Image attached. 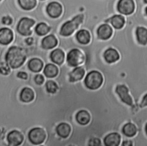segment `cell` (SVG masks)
Wrapping results in <instances>:
<instances>
[{"mask_svg":"<svg viewBox=\"0 0 147 146\" xmlns=\"http://www.w3.org/2000/svg\"><path fill=\"white\" fill-rule=\"evenodd\" d=\"M84 59V57L82 52L78 49H74L68 53L67 61L69 65L76 66L82 64Z\"/></svg>","mask_w":147,"mask_h":146,"instance_id":"cell-6","label":"cell"},{"mask_svg":"<svg viewBox=\"0 0 147 146\" xmlns=\"http://www.w3.org/2000/svg\"><path fill=\"white\" fill-rule=\"evenodd\" d=\"M50 30V27L45 23H39L35 28V31L38 35H44L47 34Z\"/></svg>","mask_w":147,"mask_h":146,"instance_id":"cell-28","label":"cell"},{"mask_svg":"<svg viewBox=\"0 0 147 146\" xmlns=\"http://www.w3.org/2000/svg\"><path fill=\"white\" fill-rule=\"evenodd\" d=\"M57 135L62 138H67L71 133V128L70 125L66 123H61L56 128Z\"/></svg>","mask_w":147,"mask_h":146,"instance_id":"cell-14","label":"cell"},{"mask_svg":"<svg viewBox=\"0 0 147 146\" xmlns=\"http://www.w3.org/2000/svg\"><path fill=\"white\" fill-rule=\"evenodd\" d=\"M134 3L132 0H121L117 5L118 11L125 15L131 14L134 10Z\"/></svg>","mask_w":147,"mask_h":146,"instance_id":"cell-7","label":"cell"},{"mask_svg":"<svg viewBox=\"0 0 147 146\" xmlns=\"http://www.w3.org/2000/svg\"><path fill=\"white\" fill-rule=\"evenodd\" d=\"M18 2L23 9L29 10L36 6L37 1L36 0H19Z\"/></svg>","mask_w":147,"mask_h":146,"instance_id":"cell-27","label":"cell"},{"mask_svg":"<svg viewBox=\"0 0 147 146\" xmlns=\"http://www.w3.org/2000/svg\"><path fill=\"white\" fill-rule=\"evenodd\" d=\"M76 39L78 42L82 44H87L90 41V33L84 29L80 30L76 34Z\"/></svg>","mask_w":147,"mask_h":146,"instance_id":"cell-23","label":"cell"},{"mask_svg":"<svg viewBox=\"0 0 147 146\" xmlns=\"http://www.w3.org/2000/svg\"><path fill=\"white\" fill-rule=\"evenodd\" d=\"M137 127L131 123L125 124L122 128V133L127 137H133L137 133Z\"/></svg>","mask_w":147,"mask_h":146,"instance_id":"cell-25","label":"cell"},{"mask_svg":"<svg viewBox=\"0 0 147 146\" xmlns=\"http://www.w3.org/2000/svg\"><path fill=\"white\" fill-rule=\"evenodd\" d=\"M25 60L26 55L22 49L16 46L10 47L5 55L7 65L13 69L20 67L24 63Z\"/></svg>","mask_w":147,"mask_h":146,"instance_id":"cell-1","label":"cell"},{"mask_svg":"<svg viewBox=\"0 0 147 146\" xmlns=\"http://www.w3.org/2000/svg\"><path fill=\"white\" fill-rule=\"evenodd\" d=\"M7 140L10 146H18L24 140L23 135L18 131L13 130L10 132L7 136Z\"/></svg>","mask_w":147,"mask_h":146,"instance_id":"cell-8","label":"cell"},{"mask_svg":"<svg viewBox=\"0 0 147 146\" xmlns=\"http://www.w3.org/2000/svg\"><path fill=\"white\" fill-rule=\"evenodd\" d=\"M34 94L33 90L25 87L22 89L20 93V100L24 102H29L34 99Z\"/></svg>","mask_w":147,"mask_h":146,"instance_id":"cell-19","label":"cell"},{"mask_svg":"<svg viewBox=\"0 0 147 146\" xmlns=\"http://www.w3.org/2000/svg\"><path fill=\"white\" fill-rule=\"evenodd\" d=\"M90 115L89 113L85 110L79 111L76 115V120L80 125H86L90 121Z\"/></svg>","mask_w":147,"mask_h":146,"instance_id":"cell-18","label":"cell"},{"mask_svg":"<svg viewBox=\"0 0 147 146\" xmlns=\"http://www.w3.org/2000/svg\"><path fill=\"white\" fill-rule=\"evenodd\" d=\"M116 92L119 95L121 100L128 105L131 106L133 100L130 96L129 94L128 88L124 85H119L116 88Z\"/></svg>","mask_w":147,"mask_h":146,"instance_id":"cell-9","label":"cell"},{"mask_svg":"<svg viewBox=\"0 0 147 146\" xmlns=\"http://www.w3.org/2000/svg\"><path fill=\"white\" fill-rule=\"evenodd\" d=\"M17 76L21 79H24V80H26L28 78V74L24 72H19L17 74Z\"/></svg>","mask_w":147,"mask_h":146,"instance_id":"cell-33","label":"cell"},{"mask_svg":"<svg viewBox=\"0 0 147 146\" xmlns=\"http://www.w3.org/2000/svg\"><path fill=\"white\" fill-rule=\"evenodd\" d=\"M34 81L38 85H41L44 81V78L41 74H37L34 77Z\"/></svg>","mask_w":147,"mask_h":146,"instance_id":"cell-31","label":"cell"},{"mask_svg":"<svg viewBox=\"0 0 147 146\" xmlns=\"http://www.w3.org/2000/svg\"><path fill=\"white\" fill-rule=\"evenodd\" d=\"M10 73V69L6 66L0 67V73L3 75H7Z\"/></svg>","mask_w":147,"mask_h":146,"instance_id":"cell-32","label":"cell"},{"mask_svg":"<svg viewBox=\"0 0 147 146\" xmlns=\"http://www.w3.org/2000/svg\"><path fill=\"white\" fill-rule=\"evenodd\" d=\"M35 21L28 17L22 18L17 26V31L22 35H30L32 34L31 27L34 24Z\"/></svg>","mask_w":147,"mask_h":146,"instance_id":"cell-5","label":"cell"},{"mask_svg":"<svg viewBox=\"0 0 147 146\" xmlns=\"http://www.w3.org/2000/svg\"><path fill=\"white\" fill-rule=\"evenodd\" d=\"M106 21H109L114 28L118 29L122 28L125 23L124 17L121 15H115Z\"/></svg>","mask_w":147,"mask_h":146,"instance_id":"cell-22","label":"cell"},{"mask_svg":"<svg viewBox=\"0 0 147 146\" xmlns=\"http://www.w3.org/2000/svg\"><path fill=\"white\" fill-rule=\"evenodd\" d=\"M104 57L108 63H113L119 58L118 52L113 48H109L104 53Z\"/></svg>","mask_w":147,"mask_h":146,"instance_id":"cell-17","label":"cell"},{"mask_svg":"<svg viewBox=\"0 0 147 146\" xmlns=\"http://www.w3.org/2000/svg\"><path fill=\"white\" fill-rule=\"evenodd\" d=\"M45 86L47 92L51 93H55L58 88L56 83L52 80L48 81L45 84Z\"/></svg>","mask_w":147,"mask_h":146,"instance_id":"cell-29","label":"cell"},{"mask_svg":"<svg viewBox=\"0 0 147 146\" xmlns=\"http://www.w3.org/2000/svg\"><path fill=\"white\" fill-rule=\"evenodd\" d=\"M83 19V15L79 14L75 17L70 21L65 22L61 26L60 33L63 36H68L71 35L74 31L78 27Z\"/></svg>","mask_w":147,"mask_h":146,"instance_id":"cell-2","label":"cell"},{"mask_svg":"<svg viewBox=\"0 0 147 146\" xmlns=\"http://www.w3.org/2000/svg\"><path fill=\"white\" fill-rule=\"evenodd\" d=\"M8 146H10V145H8Z\"/></svg>","mask_w":147,"mask_h":146,"instance_id":"cell-38","label":"cell"},{"mask_svg":"<svg viewBox=\"0 0 147 146\" xmlns=\"http://www.w3.org/2000/svg\"><path fill=\"white\" fill-rule=\"evenodd\" d=\"M13 40V33L11 30L7 27L0 29V44L8 45Z\"/></svg>","mask_w":147,"mask_h":146,"instance_id":"cell-12","label":"cell"},{"mask_svg":"<svg viewBox=\"0 0 147 146\" xmlns=\"http://www.w3.org/2000/svg\"><path fill=\"white\" fill-rule=\"evenodd\" d=\"M136 35L138 42L145 45L147 43V30L144 27H138L136 29Z\"/></svg>","mask_w":147,"mask_h":146,"instance_id":"cell-24","label":"cell"},{"mask_svg":"<svg viewBox=\"0 0 147 146\" xmlns=\"http://www.w3.org/2000/svg\"><path fill=\"white\" fill-rule=\"evenodd\" d=\"M70 146H73V145H70Z\"/></svg>","mask_w":147,"mask_h":146,"instance_id":"cell-39","label":"cell"},{"mask_svg":"<svg viewBox=\"0 0 147 146\" xmlns=\"http://www.w3.org/2000/svg\"><path fill=\"white\" fill-rule=\"evenodd\" d=\"M43 67L42 61L37 58L31 59L28 62L29 69L33 72H39Z\"/></svg>","mask_w":147,"mask_h":146,"instance_id":"cell-21","label":"cell"},{"mask_svg":"<svg viewBox=\"0 0 147 146\" xmlns=\"http://www.w3.org/2000/svg\"><path fill=\"white\" fill-rule=\"evenodd\" d=\"M121 136L117 132H112L105 136L103 142L105 146H119L121 143Z\"/></svg>","mask_w":147,"mask_h":146,"instance_id":"cell-11","label":"cell"},{"mask_svg":"<svg viewBox=\"0 0 147 146\" xmlns=\"http://www.w3.org/2000/svg\"><path fill=\"white\" fill-rule=\"evenodd\" d=\"M102 82V75L100 72L96 70H92L89 72L84 79L86 86L90 89H98L101 86Z\"/></svg>","mask_w":147,"mask_h":146,"instance_id":"cell-3","label":"cell"},{"mask_svg":"<svg viewBox=\"0 0 147 146\" xmlns=\"http://www.w3.org/2000/svg\"><path fill=\"white\" fill-rule=\"evenodd\" d=\"M84 70L82 67L75 68L69 74V81L75 82L81 80L84 75Z\"/></svg>","mask_w":147,"mask_h":146,"instance_id":"cell-20","label":"cell"},{"mask_svg":"<svg viewBox=\"0 0 147 146\" xmlns=\"http://www.w3.org/2000/svg\"><path fill=\"white\" fill-rule=\"evenodd\" d=\"M47 12L51 17L57 18L62 13L61 5L57 2H51L47 7Z\"/></svg>","mask_w":147,"mask_h":146,"instance_id":"cell-10","label":"cell"},{"mask_svg":"<svg viewBox=\"0 0 147 146\" xmlns=\"http://www.w3.org/2000/svg\"><path fill=\"white\" fill-rule=\"evenodd\" d=\"M40 146H44V145H40Z\"/></svg>","mask_w":147,"mask_h":146,"instance_id":"cell-37","label":"cell"},{"mask_svg":"<svg viewBox=\"0 0 147 146\" xmlns=\"http://www.w3.org/2000/svg\"><path fill=\"white\" fill-rule=\"evenodd\" d=\"M58 72L57 67L52 64H47L44 69V74L48 78H52L56 76Z\"/></svg>","mask_w":147,"mask_h":146,"instance_id":"cell-26","label":"cell"},{"mask_svg":"<svg viewBox=\"0 0 147 146\" xmlns=\"http://www.w3.org/2000/svg\"><path fill=\"white\" fill-rule=\"evenodd\" d=\"M142 104L144 106L146 105V94H145L144 97V99L142 100Z\"/></svg>","mask_w":147,"mask_h":146,"instance_id":"cell-36","label":"cell"},{"mask_svg":"<svg viewBox=\"0 0 147 146\" xmlns=\"http://www.w3.org/2000/svg\"><path fill=\"white\" fill-rule=\"evenodd\" d=\"M28 138L33 144L39 145L42 143L45 140L46 133L41 128H33L29 132Z\"/></svg>","mask_w":147,"mask_h":146,"instance_id":"cell-4","label":"cell"},{"mask_svg":"<svg viewBox=\"0 0 147 146\" xmlns=\"http://www.w3.org/2000/svg\"><path fill=\"white\" fill-rule=\"evenodd\" d=\"M26 42L28 45H31L33 42V39L32 38H28L26 40Z\"/></svg>","mask_w":147,"mask_h":146,"instance_id":"cell-35","label":"cell"},{"mask_svg":"<svg viewBox=\"0 0 147 146\" xmlns=\"http://www.w3.org/2000/svg\"><path fill=\"white\" fill-rule=\"evenodd\" d=\"M57 45V40L52 34L45 37L41 42L42 47L45 49H50L55 48Z\"/></svg>","mask_w":147,"mask_h":146,"instance_id":"cell-15","label":"cell"},{"mask_svg":"<svg viewBox=\"0 0 147 146\" xmlns=\"http://www.w3.org/2000/svg\"><path fill=\"white\" fill-rule=\"evenodd\" d=\"M50 57L54 63L60 65L64 62L65 55L62 50L60 49H56L51 52Z\"/></svg>","mask_w":147,"mask_h":146,"instance_id":"cell-16","label":"cell"},{"mask_svg":"<svg viewBox=\"0 0 147 146\" xmlns=\"http://www.w3.org/2000/svg\"><path fill=\"white\" fill-rule=\"evenodd\" d=\"M113 30L110 26L107 24L101 25L97 30L98 36L102 40H107L110 38L112 35Z\"/></svg>","mask_w":147,"mask_h":146,"instance_id":"cell-13","label":"cell"},{"mask_svg":"<svg viewBox=\"0 0 147 146\" xmlns=\"http://www.w3.org/2000/svg\"><path fill=\"white\" fill-rule=\"evenodd\" d=\"M12 18L9 16H4L2 18V22L4 25H9L12 23Z\"/></svg>","mask_w":147,"mask_h":146,"instance_id":"cell-30","label":"cell"},{"mask_svg":"<svg viewBox=\"0 0 147 146\" xmlns=\"http://www.w3.org/2000/svg\"><path fill=\"white\" fill-rule=\"evenodd\" d=\"M122 146H132V142L131 141H125L123 142Z\"/></svg>","mask_w":147,"mask_h":146,"instance_id":"cell-34","label":"cell"}]
</instances>
